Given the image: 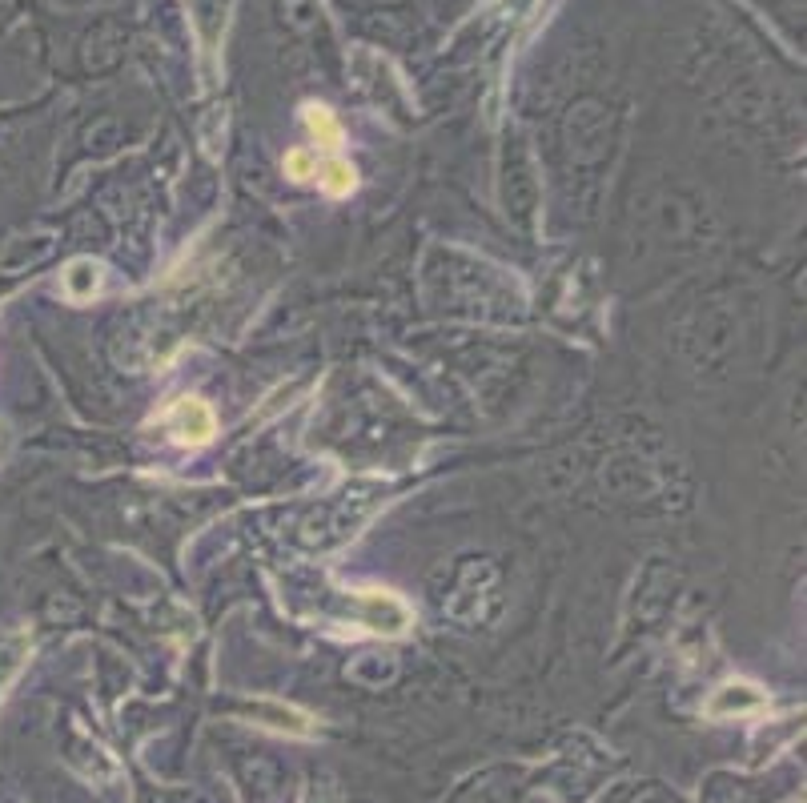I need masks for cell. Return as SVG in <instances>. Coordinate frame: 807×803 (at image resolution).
<instances>
[{
    "label": "cell",
    "mask_w": 807,
    "mask_h": 803,
    "mask_svg": "<svg viewBox=\"0 0 807 803\" xmlns=\"http://www.w3.org/2000/svg\"><path fill=\"white\" fill-rule=\"evenodd\" d=\"M165 426H169V434H173L177 446L201 450V446H209L213 434H217V414H213V406H209L205 398L185 394V398H177V402L169 406Z\"/></svg>",
    "instance_id": "6da1fadb"
},
{
    "label": "cell",
    "mask_w": 807,
    "mask_h": 803,
    "mask_svg": "<svg viewBox=\"0 0 807 803\" xmlns=\"http://www.w3.org/2000/svg\"><path fill=\"white\" fill-rule=\"evenodd\" d=\"M763 707H767V695L755 683H723L707 699V715L711 719H739V715H755Z\"/></svg>",
    "instance_id": "7a4b0ae2"
},
{
    "label": "cell",
    "mask_w": 807,
    "mask_h": 803,
    "mask_svg": "<svg viewBox=\"0 0 807 803\" xmlns=\"http://www.w3.org/2000/svg\"><path fill=\"white\" fill-rule=\"evenodd\" d=\"M302 125L310 129V137H314V141H318V149H326V153H338V149H342V141H346V129L338 125V117H334V109H330V105L306 101V105H302Z\"/></svg>",
    "instance_id": "3957f363"
},
{
    "label": "cell",
    "mask_w": 807,
    "mask_h": 803,
    "mask_svg": "<svg viewBox=\"0 0 807 803\" xmlns=\"http://www.w3.org/2000/svg\"><path fill=\"white\" fill-rule=\"evenodd\" d=\"M318 185H322V193L326 197H334V201H342V197H350V193H358V169L346 161V157H338V153H330V157H322L318 161Z\"/></svg>",
    "instance_id": "277c9868"
},
{
    "label": "cell",
    "mask_w": 807,
    "mask_h": 803,
    "mask_svg": "<svg viewBox=\"0 0 807 803\" xmlns=\"http://www.w3.org/2000/svg\"><path fill=\"white\" fill-rule=\"evenodd\" d=\"M61 286H65L69 302H89V298L101 290V265L89 261V257H77V261L69 265V270H65Z\"/></svg>",
    "instance_id": "5b68a950"
},
{
    "label": "cell",
    "mask_w": 807,
    "mask_h": 803,
    "mask_svg": "<svg viewBox=\"0 0 807 803\" xmlns=\"http://www.w3.org/2000/svg\"><path fill=\"white\" fill-rule=\"evenodd\" d=\"M29 655V635L25 631H13V635H0V691L13 683V675L21 671Z\"/></svg>",
    "instance_id": "8992f818"
},
{
    "label": "cell",
    "mask_w": 807,
    "mask_h": 803,
    "mask_svg": "<svg viewBox=\"0 0 807 803\" xmlns=\"http://www.w3.org/2000/svg\"><path fill=\"white\" fill-rule=\"evenodd\" d=\"M362 603H370V615H366L370 631H378V635H402V627L386 619V607H394L398 595H390V591H362Z\"/></svg>",
    "instance_id": "52a82bcc"
},
{
    "label": "cell",
    "mask_w": 807,
    "mask_h": 803,
    "mask_svg": "<svg viewBox=\"0 0 807 803\" xmlns=\"http://www.w3.org/2000/svg\"><path fill=\"white\" fill-rule=\"evenodd\" d=\"M318 161H322V157H318L314 149H290V153H286V161H282V169H286V177H290V181L306 185V181H314Z\"/></svg>",
    "instance_id": "ba28073f"
}]
</instances>
